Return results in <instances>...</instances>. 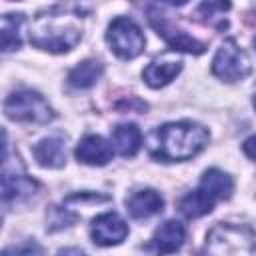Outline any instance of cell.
<instances>
[{
  "label": "cell",
  "mask_w": 256,
  "mask_h": 256,
  "mask_svg": "<svg viewBox=\"0 0 256 256\" xmlns=\"http://www.w3.org/2000/svg\"><path fill=\"white\" fill-rule=\"evenodd\" d=\"M22 24H24V14H4L2 16V52H12V50L20 48Z\"/></svg>",
  "instance_id": "obj_19"
},
{
  "label": "cell",
  "mask_w": 256,
  "mask_h": 256,
  "mask_svg": "<svg viewBox=\"0 0 256 256\" xmlns=\"http://www.w3.org/2000/svg\"><path fill=\"white\" fill-rule=\"evenodd\" d=\"M82 38V28L64 14H48L38 16L32 30H30V42L40 48L54 54L70 52Z\"/></svg>",
  "instance_id": "obj_2"
},
{
  "label": "cell",
  "mask_w": 256,
  "mask_h": 256,
  "mask_svg": "<svg viewBox=\"0 0 256 256\" xmlns=\"http://www.w3.org/2000/svg\"><path fill=\"white\" fill-rule=\"evenodd\" d=\"M204 250L210 254H254L256 236L246 226L218 224L206 234Z\"/></svg>",
  "instance_id": "obj_4"
},
{
  "label": "cell",
  "mask_w": 256,
  "mask_h": 256,
  "mask_svg": "<svg viewBox=\"0 0 256 256\" xmlns=\"http://www.w3.org/2000/svg\"><path fill=\"white\" fill-rule=\"evenodd\" d=\"M126 208L130 212L132 218L136 220H142V218H150L158 212H162L164 208V198L152 190V188H142V190H136L128 196L126 200Z\"/></svg>",
  "instance_id": "obj_13"
},
{
  "label": "cell",
  "mask_w": 256,
  "mask_h": 256,
  "mask_svg": "<svg viewBox=\"0 0 256 256\" xmlns=\"http://www.w3.org/2000/svg\"><path fill=\"white\" fill-rule=\"evenodd\" d=\"M182 70V60L176 56H162L152 60L144 70H142V78L150 88H162L166 84H170Z\"/></svg>",
  "instance_id": "obj_12"
},
{
  "label": "cell",
  "mask_w": 256,
  "mask_h": 256,
  "mask_svg": "<svg viewBox=\"0 0 256 256\" xmlns=\"http://www.w3.org/2000/svg\"><path fill=\"white\" fill-rule=\"evenodd\" d=\"M242 150H244V154H246L250 160H254V162H256V134L244 140V144H242Z\"/></svg>",
  "instance_id": "obj_21"
},
{
  "label": "cell",
  "mask_w": 256,
  "mask_h": 256,
  "mask_svg": "<svg viewBox=\"0 0 256 256\" xmlns=\"http://www.w3.org/2000/svg\"><path fill=\"white\" fill-rule=\"evenodd\" d=\"M8 252H42V248H40V246H36V244H26V246L8 248V250H6V254H8Z\"/></svg>",
  "instance_id": "obj_22"
},
{
  "label": "cell",
  "mask_w": 256,
  "mask_h": 256,
  "mask_svg": "<svg viewBox=\"0 0 256 256\" xmlns=\"http://www.w3.org/2000/svg\"><path fill=\"white\" fill-rule=\"evenodd\" d=\"M74 154H76L78 162H82V164H88V166H104V164H108L112 160L114 148L102 136L88 134V136H84L78 142Z\"/></svg>",
  "instance_id": "obj_10"
},
{
  "label": "cell",
  "mask_w": 256,
  "mask_h": 256,
  "mask_svg": "<svg viewBox=\"0 0 256 256\" xmlns=\"http://www.w3.org/2000/svg\"><path fill=\"white\" fill-rule=\"evenodd\" d=\"M92 242L98 246H116L128 236V224L116 212L98 214L90 224Z\"/></svg>",
  "instance_id": "obj_8"
},
{
  "label": "cell",
  "mask_w": 256,
  "mask_h": 256,
  "mask_svg": "<svg viewBox=\"0 0 256 256\" xmlns=\"http://www.w3.org/2000/svg\"><path fill=\"white\" fill-rule=\"evenodd\" d=\"M210 140L208 130L192 120L168 122L150 134V156L162 162H184L200 154Z\"/></svg>",
  "instance_id": "obj_1"
},
{
  "label": "cell",
  "mask_w": 256,
  "mask_h": 256,
  "mask_svg": "<svg viewBox=\"0 0 256 256\" xmlns=\"http://www.w3.org/2000/svg\"><path fill=\"white\" fill-rule=\"evenodd\" d=\"M230 6H232L230 0H204L196 8L194 16H198L204 22H214V18H220L224 12L230 10Z\"/></svg>",
  "instance_id": "obj_20"
},
{
  "label": "cell",
  "mask_w": 256,
  "mask_h": 256,
  "mask_svg": "<svg viewBox=\"0 0 256 256\" xmlns=\"http://www.w3.org/2000/svg\"><path fill=\"white\" fill-rule=\"evenodd\" d=\"M110 144H112L114 152L120 154V156H124V158L136 156V152L142 146V132H140V128L136 124L122 122V124H118V126L112 128Z\"/></svg>",
  "instance_id": "obj_14"
},
{
  "label": "cell",
  "mask_w": 256,
  "mask_h": 256,
  "mask_svg": "<svg viewBox=\"0 0 256 256\" xmlns=\"http://www.w3.org/2000/svg\"><path fill=\"white\" fill-rule=\"evenodd\" d=\"M184 240H186L184 226L178 220H166L156 228V232L146 248L152 252H158V254H172V252L180 250Z\"/></svg>",
  "instance_id": "obj_11"
},
{
  "label": "cell",
  "mask_w": 256,
  "mask_h": 256,
  "mask_svg": "<svg viewBox=\"0 0 256 256\" xmlns=\"http://www.w3.org/2000/svg\"><path fill=\"white\" fill-rule=\"evenodd\" d=\"M214 204H216V200L198 186L196 190H190L188 194H184L180 198L178 208H180V212L186 218H200L204 214H210L212 208H214Z\"/></svg>",
  "instance_id": "obj_17"
},
{
  "label": "cell",
  "mask_w": 256,
  "mask_h": 256,
  "mask_svg": "<svg viewBox=\"0 0 256 256\" xmlns=\"http://www.w3.org/2000/svg\"><path fill=\"white\" fill-rule=\"evenodd\" d=\"M36 162L44 168H62L66 164V144L58 136L42 138L32 146Z\"/></svg>",
  "instance_id": "obj_15"
},
{
  "label": "cell",
  "mask_w": 256,
  "mask_h": 256,
  "mask_svg": "<svg viewBox=\"0 0 256 256\" xmlns=\"http://www.w3.org/2000/svg\"><path fill=\"white\" fill-rule=\"evenodd\" d=\"M254 48H256V38H254Z\"/></svg>",
  "instance_id": "obj_25"
},
{
  "label": "cell",
  "mask_w": 256,
  "mask_h": 256,
  "mask_svg": "<svg viewBox=\"0 0 256 256\" xmlns=\"http://www.w3.org/2000/svg\"><path fill=\"white\" fill-rule=\"evenodd\" d=\"M106 42L110 50L122 60H132L140 56L146 44L140 26L132 18H126V16H118L108 24Z\"/></svg>",
  "instance_id": "obj_5"
},
{
  "label": "cell",
  "mask_w": 256,
  "mask_h": 256,
  "mask_svg": "<svg viewBox=\"0 0 256 256\" xmlns=\"http://www.w3.org/2000/svg\"><path fill=\"white\" fill-rule=\"evenodd\" d=\"M252 104H254V108H256V92H254V98H252Z\"/></svg>",
  "instance_id": "obj_24"
},
{
  "label": "cell",
  "mask_w": 256,
  "mask_h": 256,
  "mask_svg": "<svg viewBox=\"0 0 256 256\" xmlns=\"http://www.w3.org/2000/svg\"><path fill=\"white\" fill-rule=\"evenodd\" d=\"M166 2H170V4H184V2H188V0H166Z\"/></svg>",
  "instance_id": "obj_23"
},
{
  "label": "cell",
  "mask_w": 256,
  "mask_h": 256,
  "mask_svg": "<svg viewBox=\"0 0 256 256\" xmlns=\"http://www.w3.org/2000/svg\"><path fill=\"white\" fill-rule=\"evenodd\" d=\"M4 112L10 120L26 124H48L56 116L52 106L44 100V96L34 90L12 92L4 100Z\"/></svg>",
  "instance_id": "obj_3"
},
{
  "label": "cell",
  "mask_w": 256,
  "mask_h": 256,
  "mask_svg": "<svg viewBox=\"0 0 256 256\" xmlns=\"http://www.w3.org/2000/svg\"><path fill=\"white\" fill-rule=\"evenodd\" d=\"M204 192H208L216 202L218 200H228L234 192V180L230 174L218 170V168H210L202 174L200 184H198Z\"/></svg>",
  "instance_id": "obj_16"
},
{
  "label": "cell",
  "mask_w": 256,
  "mask_h": 256,
  "mask_svg": "<svg viewBox=\"0 0 256 256\" xmlns=\"http://www.w3.org/2000/svg\"><path fill=\"white\" fill-rule=\"evenodd\" d=\"M38 190V184L26 176L18 158L12 162L8 154H4V168H2V200L4 204H18L32 198Z\"/></svg>",
  "instance_id": "obj_7"
},
{
  "label": "cell",
  "mask_w": 256,
  "mask_h": 256,
  "mask_svg": "<svg viewBox=\"0 0 256 256\" xmlns=\"http://www.w3.org/2000/svg\"><path fill=\"white\" fill-rule=\"evenodd\" d=\"M250 58L232 38L224 40V44L216 50L212 58V74L224 82L244 80L250 74Z\"/></svg>",
  "instance_id": "obj_6"
},
{
  "label": "cell",
  "mask_w": 256,
  "mask_h": 256,
  "mask_svg": "<svg viewBox=\"0 0 256 256\" xmlns=\"http://www.w3.org/2000/svg\"><path fill=\"white\" fill-rule=\"evenodd\" d=\"M150 24L156 30V34L160 38H164V42L172 48V50H180V52H188V54H202L204 52V44L200 40H196L194 36L186 34L184 30L174 28L168 20H164L162 16H158L156 12H150Z\"/></svg>",
  "instance_id": "obj_9"
},
{
  "label": "cell",
  "mask_w": 256,
  "mask_h": 256,
  "mask_svg": "<svg viewBox=\"0 0 256 256\" xmlns=\"http://www.w3.org/2000/svg\"><path fill=\"white\" fill-rule=\"evenodd\" d=\"M104 72V66L102 62L94 60V58H88V60H82L80 64H76L70 72H68V84L72 88H90L98 82V78L102 76Z\"/></svg>",
  "instance_id": "obj_18"
}]
</instances>
